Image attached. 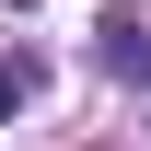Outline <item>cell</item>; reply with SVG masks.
Instances as JSON below:
<instances>
[{
	"label": "cell",
	"instance_id": "obj_1",
	"mask_svg": "<svg viewBox=\"0 0 151 151\" xmlns=\"http://www.w3.org/2000/svg\"><path fill=\"white\" fill-rule=\"evenodd\" d=\"M105 70H116V81H151V12H139V0L105 12Z\"/></svg>",
	"mask_w": 151,
	"mask_h": 151
},
{
	"label": "cell",
	"instance_id": "obj_2",
	"mask_svg": "<svg viewBox=\"0 0 151 151\" xmlns=\"http://www.w3.org/2000/svg\"><path fill=\"white\" fill-rule=\"evenodd\" d=\"M35 93H47V47H12V58H0V128H12Z\"/></svg>",
	"mask_w": 151,
	"mask_h": 151
},
{
	"label": "cell",
	"instance_id": "obj_3",
	"mask_svg": "<svg viewBox=\"0 0 151 151\" xmlns=\"http://www.w3.org/2000/svg\"><path fill=\"white\" fill-rule=\"evenodd\" d=\"M12 12H47V0H12Z\"/></svg>",
	"mask_w": 151,
	"mask_h": 151
}]
</instances>
